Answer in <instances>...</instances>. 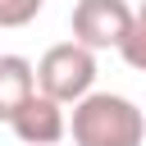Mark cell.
I'll return each mask as SVG.
<instances>
[{"label": "cell", "instance_id": "4", "mask_svg": "<svg viewBox=\"0 0 146 146\" xmlns=\"http://www.w3.org/2000/svg\"><path fill=\"white\" fill-rule=\"evenodd\" d=\"M9 128H14V137H18L23 146H55V141L68 132V114H64V105H59V100H50V96L32 91V96L14 110Z\"/></svg>", "mask_w": 146, "mask_h": 146}, {"label": "cell", "instance_id": "3", "mask_svg": "<svg viewBox=\"0 0 146 146\" xmlns=\"http://www.w3.org/2000/svg\"><path fill=\"white\" fill-rule=\"evenodd\" d=\"M73 41L87 50H119L128 27H132V5L128 0H78L68 14Z\"/></svg>", "mask_w": 146, "mask_h": 146}, {"label": "cell", "instance_id": "1", "mask_svg": "<svg viewBox=\"0 0 146 146\" xmlns=\"http://www.w3.org/2000/svg\"><path fill=\"white\" fill-rule=\"evenodd\" d=\"M68 137H73V146H141L146 114L137 110V100H128L119 91H87L73 105Z\"/></svg>", "mask_w": 146, "mask_h": 146}, {"label": "cell", "instance_id": "7", "mask_svg": "<svg viewBox=\"0 0 146 146\" xmlns=\"http://www.w3.org/2000/svg\"><path fill=\"white\" fill-rule=\"evenodd\" d=\"M46 0H0V27H27Z\"/></svg>", "mask_w": 146, "mask_h": 146}, {"label": "cell", "instance_id": "6", "mask_svg": "<svg viewBox=\"0 0 146 146\" xmlns=\"http://www.w3.org/2000/svg\"><path fill=\"white\" fill-rule=\"evenodd\" d=\"M119 55H123V64H128V68L146 73V0L132 9V27H128V36H123Z\"/></svg>", "mask_w": 146, "mask_h": 146}, {"label": "cell", "instance_id": "2", "mask_svg": "<svg viewBox=\"0 0 146 146\" xmlns=\"http://www.w3.org/2000/svg\"><path fill=\"white\" fill-rule=\"evenodd\" d=\"M32 73H36L41 96H50L59 105H78L96 82V50H87L78 41H59L32 64Z\"/></svg>", "mask_w": 146, "mask_h": 146}, {"label": "cell", "instance_id": "5", "mask_svg": "<svg viewBox=\"0 0 146 146\" xmlns=\"http://www.w3.org/2000/svg\"><path fill=\"white\" fill-rule=\"evenodd\" d=\"M36 91V73H32V59L23 55H0V123L14 119V110Z\"/></svg>", "mask_w": 146, "mask_h": 146}]
</instances>
